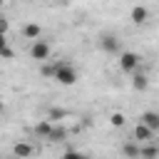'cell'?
Returning a JSON list of instances; mask_svg holds the SVG:
<instances>
[{"instance_id": "4", "label": "cell", "mask_w": 159, "mask_h": 159, "mask_svg": "<svg viewBox=\"0 0 159 159\" xmlns=\"http://www.w3.org/2000/svg\"><path fill=\"white\" fill-rule=\"evenodd\" d=\"M99 50H102V52H109V55L119 52V37H114V35L99 37Z\"/></svg>"}, {"instance_id": "6", "label": "cell", "mask_w": 159, "mask_h": 159, "mask_svg": "<svg viewBox=\"0 0 159 159\" xmlns=\"http://www.w3.org/2000/svg\"><path fill=\"white\" fill-rule=\"evenodd\" d=\"M139 122H142L144 127H149L152 132H159V114H157V112H144V114L139 117Z\"/></svg>"}, {"instance_id": "16", "label": "cell", "mask_w": 159, "mask_h": 159, "mask_svg": "<svg viewBox=\"0 0 159 159\" xmlns=\"http://www.w3.org/2000/svg\"><path fill=\"white\" fill-rule=\"evenodd\" d=\"M124 122H127V117L122 112H112V117H109V124L112 127H124Z\"/></svg>"}, {"instance_id": "15", "label": "cell", "mask_w": 159, "mask_h": 159, "mask_svg": "<svg viewBox=\"0 0 159 159\" xmlns=\"http://www.w3.org/2000/svg\"><path fill=\"white\" fill-rule=\"evenodd\" d=\"M65 117H67V112H65L62 107H52V109L47 112V119H50L52 124H55V122H60V119H65Z\"/></svg>"}, {"instance_id": "11", "label": "cell", "mask_w": 159, "mask_h": 159, "mask_svg": "<svg viewBox=\"0 0 159 159\" xmlns=\"http://www.w3.org/2000/svg\"><path fill=\"white\" fill-rule=\"evenodd\" d=\"M159 157V149L154 147V144H139V159H157Z\"/></svg>"}, {"instance_id": "19", "label": "cell", "mask_w": 159, "mask_h": 159, "mask_svg": "<svg viewBox=\"0 0 159 159\" xmlns=\"http://www.w3.org/2000/svg\"><path fill=\"white\" fill-rule=\"evenodd\" d=\"M7 27H10V22H7V20L0 15V35H7Z\"/></svg>"}, {"instance_id": "9", "label": "cell", "mask_w": 159, "mask_h": 159, "mask_svg": "<svg viewBox=\"0 0 159 159\" xmlns=\"http://www.w3.org/2000/svg\"><path fill=\"white\" fill-rule=\"evenodd\" d=\"M22 35H25L27 40H32V42H35V40H40V35H42V27H40L37 22H27V25L22 27Z\"/></svg>"}, {"instance_id": "20", "label": "cell", "mask_w": 159, "mask_h": 159, "mask_svg": "<svg viewBox=\"0 0 159 159\" xmlns=\"http://www.w3.org/2000/svg\"><path fill=\"white\" fill-rule=\"evenodd\" d=\"M5 47H7V37H5V35H0V50H5Z\"/></svg>"}, {"instance_id": "7", "label": "cell", "mask_w": 159, "mask_h": 159, "mask_svg": "<svg viewBox=\"0 0 159 159\" xmlns=\"http://www.w3.org/2000/svg\"><path fill=\"white\" fill-rule=\"evenodd\" d=\"M67 134H70V132H67V127H62V124H52V129H50L47 139L57 144V142H65V139H67Z\"/></svg>"}, {"instance_id": "17", "label": "cell", "mask_w": 159, "mask_h": 159, "mask_svg": "<svg viewBox=\"0 0 159 159\" xmlns=\"http://www.w3.org/2000/svg\"><path fill=\"white\" fill-rule=\"evenodd\" d=\"M62 159H87L82 152H77V149H67L65 154H62Z\"/></svg>"}, {"instance_id": "14", "label": "cell", "mask_w": 159, "mask_h": 159, "mask_svg": "<svg viewBox=\"0 0 159 159\" xmlns=\"http://www.w3.org/2000/svg\"><path fill=\"white\" fill-rule=\"evenodd\" d=\"M50 129H52V122H50V119H40V122L35 124V134H37V137H45V139H47Z\"/></svg>"}, {"instance_id": "3", "label": "cell", "mask_w": 159, "mask_h": 159, "mask_svg": "<svg viewBox=\"0 0 159 159\" xmlns=\"http://www.w3.org/2000/svg\"><path fill=\"white\" fill-rule=\"evenodd\" d=\"M30 57H32V60L45 62V60L50 57V45H47L45 40H35V42H32V47H30Z\"/></svg>"}, {"instance_id": "13", "label": "cell", "mask_w": 159, "mask_h": 159, "mask_svg": "<svg viewBox=\"0 0 159 159\" xmlns=\"http://www.w3.org/2000/svg\"><path fill=\"white\" fill-rule=\"evenodd\" d=\"M122 152H124V157L127 159H139V144L132 139V142H127L124 147H122Z\"/></svg>"}, {"instance_id": "18", "label": "cell", "mask_w": 159, "mask_h": 159, "mask_svg": "<svg viewBox=\"0 0 159 159\" xmlns=\"http://www.w3.org/2000/svg\"><path fill=\"white\" fill-rule=\"evenodd\" d=\"M40 72H42L45 77H52V75H55V62H52V65H42V70H40Z\"/></svg>"}, {"instance_id": "1", "label": "cell", "mask_w": 159, "mask_h": 159, "mask_svg": "<svg viewBox=\"0 0 159 159\" xmlns=\"http://www.w3.org/2000/svg\"><path fill=\"white\" fill-rule=\"evenodd\" d=\"M52 80L60 82V84H65V87H70V84H75V82L80 80V75H77V70H75L67 60H57V62H55V75H52Z\"/></svg>"}, {"instance_id": "5", "label": "cell", "mask_w": 159, "mask_h": 159, "mask_svg": "<svg viewBox=\"0 0 159 159\" xmlns=\"http://www.w3.org/2000/svg\"><path fill=\"white\" fill-rule=\"evenodd\" d=\"M152 137H154V132H152L149 127H144L142 122L134 127V142H137V144H142V142H152Z\"/></svg>"}, {"instance_id": "2", "label": "cell", "mask_w": 159, "mask_h": 159, "mask_svg": "<svg viewBox=\"0 0 159 159\" xmlns=\"http://www.w3.org/2000/svg\"><path fill=\"white\" fill-rule=\"evenodd\" d=\"M119 70L122 72H137L139 70V55L137 52H119Z\"/></svg>"}, {"instance_id": "10", "label": "cell", "mask_w": 159, "mask_h": 159, "mask_svg": "<svg viewBox=\"0 0 159 159\" xmlns=\"http://www.w3.org/2000/svg\"><path fill=\"white\" fill-rule=\"evenodd\" d=\"M12 154H15L17 159H27V157L32 154V144H27V142H17V144L12 147Z\"/></svg>"}, {"instance_id": "12", "label": "cell", "mask_w": 159, "mask_h": 159, "mask_svg": "<svg viewBox=\"0 0 159 159\" xmlns=\"http://www.w3.org/2000/svg\"><path fill=\"white\" fill-rule=\"evenodd\" d=\"M147 17H149V12H147V7H142V5H137V7L132 10V22H134V25H142V22H147Z\"/></svg>"}, {"instance_id": "21", "label": "cell", "mask_w": 159, "mask_h": 159, "mask_svg": "<svg viewBox=\"0 0 159 159\" xmlns=\"http://www.w3.org/2000/svg\"><path fill=\"white\" fill-rule=\"evenodd\" d=\"M2 112H5V104H2V99H0V114H2Z\"/></svg>"}, {"instance_id": "8", "label": "cell", "mask_w": 159, "mask_h": 159, "mask_svg": "<svg viewBox=\"0 0 159 159\" xmlns=\"http://www.w3.org/2000/svg\"><path fill=\"white\" fill-rule=\"evenodd\" d=\"M132 75H134V77H132V87H134L137 92H144V89L149 87V77H147L144 72H139V70L132 72Z\"/></svg>"}, {"instance_id": "22", "label": "cell", "mask_w": 159, "mask_h": 159, "mask_svg": "<svg viewBox=\"0 0 159 159\" xmlns=\"http://www.w3.org/2000/svg\"><path fill=\"white\" fill-rule=\"evenodd\" d=\"M2 2H5V0H0V7H2Z\"/></svg>"}]
</instances>
